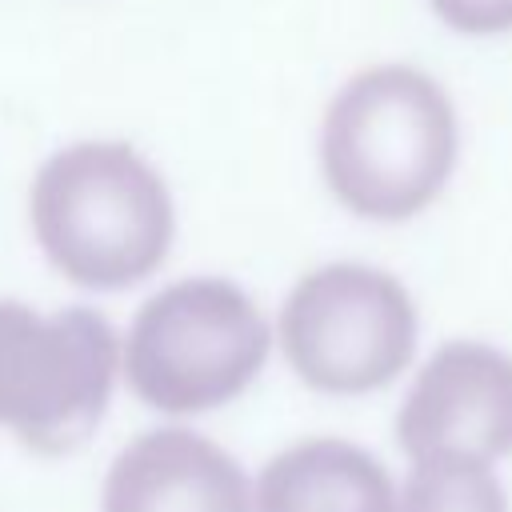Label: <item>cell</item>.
Here are the masks:
<instances>
[{
	"instance_id": "10",
	"label": "cell",
	"mask_w": 512,
	"mask_h": 512,
	"mask_svg": "<svg viewBox=\"0 0 512 512\" xmlns=\"http://www.w3.org/2000/svg\"><path fill=\"white\" fill-rule=\"evenodd\" d=\"M428 4L452 32L492 36L512 28V0H428Z\"/></svg>"
},
{
	"instance_id": "5",
	"label": "cell",
	"mask_w": 512,
	"mask_h": 512,
	"mask_svg": "<svg viewBox=\"0 0 512 512\" xmlns=\"http://www.w3.org/2000/svg\"><path fill=\"white\" fill-rule=\"evenodd\" d=\"M280 348L308 388L364 396L408 368L416 352V304L380 268L324 264L288 292Z\"/></svg>"
},
{
	"instance_id": "7",
	"label": "cell",
	"mask_w": 512,
	"mask_h": 512,
	"mask_svg": "<svg viewBox=\"0 0 512 512\" xmlns=\"http://www.w3.org/2000/svg\"><path fill=\"white\" fill-rule=\"evenodd\" d=\"M104 512H252V488L236 456L192 428L140 432L112 460Z\"/></svg>"
},
{
	"instance_id": "1",
	"label": "cell",
	"mask_w": 512,
	"mask_h": 512,
	"mask_svg": "<svg viewBox=\"0 0 512 512\" xmlns=\"http://www.w3.org/2000/svg\"><path fill=\"white\" fill-rule=\"evenodd\" d=\"M32 232L64 280L120 292L164 264L176 216L168 184L132 144L80 140L40 164Z\"/></svg>"
},
{
	"instance_id": "2",
	"label": "cell",
	"mask_w": 512,
	"mask_h": 512,
	"mask_svg": "<svg viewBox=\"0 0 512 512\" xmlns=\"http://www.w3.org/2000/svg\"><path fill=\"white\" fill-rule=\"evenodd\" d=\"M456 112L444 88L408 64L356 72L328 104L320 168L332 196L364 220H408L448 184Z\"/></svg>"
},
{
	"instance_id": "9",
	"label": "cell",
	"mask_w": 512,
	"mask_h": 512,
	"mask_svg": "<svg viewBox=\"0 0 512 512\" xmlns=\"http://www.w3.org/2000/svg\"><path fill=\"white\" fill-rule=\"evenodd\" d=\"M396 512H508V500L488 464L420 460L404 480Z\"/></svg>"
},
{
	"instance_id": "4",
	"label": "cell",
	"mask_w": 512,
	"mask_h": 512,
	"mask_svg": "<svg viewBox=\"0 0 512 512\" xmlns=\"http://www.w3.org/2000/svg\"><path fill=\"white\" fill-rule=\"evenodd\" d=\"M120 344L112 324L84 308L52 316L0 300V428L24 448L64 456L104 420L116 384Z\"/></svg>"
},
{
	"instance_id": "8",
	"label": "cell",
	"mask_w": 512,
	"mask_h": 512,
	"mask_svg": "<svg viewBox=\"0 0 512 512\" xmlns=\"http://www.w3.org/2000/svg\"><path fill=\"white\" fill-rule=\"evenodd\" d=\"M256 512H396V488L368 448L316 436L264 464Z\"/></svg>"
},
{
	"instance_id": "6",
	"label": "cell",
	"mask_w": 512,
	"mask_h": 512,
	"mask_svg": "<svg viewBox=\"0 0 512 512\" xmlns=\"http://www.w3.org/2000/svg\"><path fill=\"white\" fill-rule=\"evenodd\" d=\"M396 440L412 464L512 456V356L480 340H452L416 372Z\"/></svg>"
},
{
	"instance_id": "3",
	"label": "cell",
	"mask_w": 512,
	"mask_h": 512,
	"mask_svg": "<svg viewBox=\"0 0 512 512\" xmlns=\"http://www.w3.org/2000/svg\"><path fill=\"white\" fill-rule=\"evenodd\" d=\"M268 320L224 276H188L136 312L124 340L128 388L160 412L188 416L236 400L268 360Z\"/></svg>"
}]
</instances>
